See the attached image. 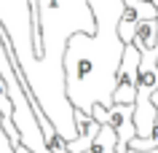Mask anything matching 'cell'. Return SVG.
I'll return each instance as SVG.
<instances>
[{
  "instance_id": "obj_1",
  "label": "cell",
  "mask_w": 158,
  "mask_h": 153,
  "mask_svg": "<svg viewBox=\"0 0 158 153\" xmlns=\"http://www.w3.org/2000/svg\"><path fill=\"white\" fill-rule=\"evenodd\" d=\"M94 14L89 0H38L32 22L35 57L22 67L24 89L35 97L43 116L64 142L78 137L73 105L64 94V51L73 35H94Z\"/></svg>"
},
{
  "instance_id": "obj_2",
  "label": "cell",
  "mask_w": 158,
  "mask_h": 153,
  "mask_svg": "<svg viewBox=\"0 0 158 153\" xmlns=\"http://www.w3.org/2000/svg\"><path fill=\"white\" fill-rule=\"evenodd\" d=\"M94 14V35H73L64 51V94L73 110L91 116L97 105L113 108V86L123 59L118 19L123 0H89Z\"/></svg>"
},
{
  "instance_id": "obj_3",
  "label": "cell",
  "mask_w": 158,
  "mask_h": 153,
  "mask_svg": "<svg viewBox=\"0 0 158 153\" xmlns=\"http://www.w3.org/2000/svg\"><path fill=\"white\" fill-rule=\"evenodd\" d=\"M91 118L97 124H107L113 132H115V153H126L129 151V142H131L137 132H134V105H113V108H102L97 105L91 110Z\"/></svg>"
},
{
  "instance_id": "obj_4",
  "label": "cell",
  "mask_w": 158,
  "mask_h": 153,
  "mask_svg": "<svg viewBox=\"0 0 158 153\" xmlns=\"http://www.w3.org/2000/svg\"><path fill=\"white\" fill-rule=\"evenodd\" d=\"M137 78H139V51L134 46H126L115 75V86H113V105H134Z\"/></svg>"
},
{
  "instance_id": "obj_5",
  "label": "cell",
  "mask_w": 158,
  "mask_h": 153,
  "mask_svg": "<svg viewBox=\"0 0 158 153\" xmlns=\"http://www.w3.org/2000/svg\"><path fill=\"white\" fill-rule=\"evenodd\" d=\"M115 145H118L115 132H113L107 124H102V126H99V134H97V140L91 142V148H89L86 153H115Z\"/></svg>"
},
{
  "instance_id": "obj_6",
  "label": "cell",
  "mask_w": 158,
  "mask_h": 153,
  "mask_svg": "<svg viewBox=\"0 0 158 153\" xmlns=\"http://www.w3.org/2000/svg\"><path fill=\"white\" fill-rule=\"evenodd\" d=\"M51 153H67V148H64V140H56V142L51 145Z\"/></svg>"
},
{
  "instance_id": "obj_7",
  "label": "cell",
  "mask_w": 158,
  "mask_h": 153,
  "mask_svg": "<svg viewBox=\"0 0 158 153\" xmlns=\"http://www.w3.org/2000/svg\"><path fill=\"white\" fill-rule=\"evenodd\" d=\"M153 108H156V110H158V91L153 94Z\"/></svg>"
},
{
  "instance_id": "obj_8",
  "label": "cell",
  "mask_w": 158,
  "mask_h": 153,
  "mask_svg": "<svg viewBox=\"0 0 158 153\" xmlns=\"http://www.w3.org/2000/svg\"><path fill=\"white\" fill-rule=\"evenodd\" d=\"M145 3H153V0H145Z\"/></svg>"
}]
</instances>
